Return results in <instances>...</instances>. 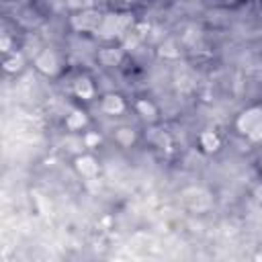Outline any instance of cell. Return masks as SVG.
Instances as JSON below:
<instances>
[{
	"instance_id": "6da1fadb",
	"label": "cell",
	"mask_w": 262,
	"mask_h": 262,
	"mask_svg": "<svg viewBox=\"0 0 262 262\" xmlns=\"http://www.w3.org/2000/svg\"><path fill=\"white\" fill-rule=\"evenodd\" d=\"M131 14H102V20L96 29L100 37H117L131 25Z\"/></svg>"
},
{
	"instance_id": "7a4b0ae2",
	"label": "cell",
	"mask_w": 262,
	"mask_h": 262,
	"mask_svg": "<svg viewBox=\"0 0 262 262\" xmlns=\"http://www.w3.org/2000/svg\"><path fill=\"white\" fill-rule=\"evenodd\" d=\"M184 203L194 211H203L211 207V196L203 188H188L184 190Z\"/></svg>"
},
{
	"instance_id": "3957f363",
	"label": "cell",
	"mask_w": 262,
	"mask_h": 262,
	"mask_svg": "<svg viewBox=\"0 0 262 262\" xmlns=\"http://www.w3.org/2000/svg\"><path fill=\"white\" fill-rule=\"evenodd\" d=\"M100 20H102V14L88 10V12H82L80 16L74 18V27H76V29H82V31H94V33H96Z\"/></svg>"
},
{
	"instance_id": "277c9868",
	"label": "cell",
	"mask_w": 262,
	"mask_h": 262,
	"mask_svg": "<svg viewBox=\"0 0 262 262\" xmlns=\"http://www.w3.org/2000/svg\"><path fill=\"white\" fill-rule=\"evenodd\" d=\"M260 121H262V111H260V108H250V111H246V113L237 119V127H239L242 133L250 135L252 129H254Z\"/></svg>"
},
{
	"instance_id": "5b68a950",
	"label": "cell",
	"mask_w": 262,
	"mask_h": 262,
	"mask_svg": "<svg viewBox=\"0 0 262 262\" xmlns=\"http://www.w3.org/2000/svg\"><path fill=\"white\" fill-rule=\"evenodd\" d=\"M37 68L41 70V72H45V74H55L57 72V59H55V55L51 53V51H43L39 57H37Z\"/></svg>"
},
{
	"instance_id": "8992f818",
	"label": "cell",
	"mask_w": 262,
	"mask_h": 262,
	"mask_svg": "<svg viewBox=\"0 0 262 262\" xmlns=\"http://www.w3.org/2000/svg\"><path fill=\"white\" fill-rule=\"evenodd\" d=\"M78 170L84 174V176H94L98 172V164L90 158V156H82L78 160Z\"/></svg>"
},
{
	"instance_id": "52a82bcc",
	"label": "cell",
	"mask_w": 262,
	"mask_h": 262,
	"mask_svg": "<svg viewBox=\"0 0 262 262\" xmlns=\"http://www.w3.org/2000/svg\"><path fill=\"white\" fill-rule=\"evenodd\" d=\"M102 106H104L106 113H121L123 111V100L119 96H106Z\"/></svg>"
},
{
	"instance_id": "ba28073f",
	"label": "cell",
	"mask_w": 262,
	"mask_h": 262,
	"mask_svg": "<svg viewBox=\"0 0 262 262\" xmlns=\"http://www.w3.org/2000/svg\"><path fill=\"white\" fill-rule=\"evenodd\" d=\"M201 141H203V147H205L207 151H213V149H217V145H219V139H217V135H215V133H211V131L203 133Z\"/></svg>"
},
{
	"instance_id": "9c48e42d",
	"label": "cell",
	"mask_w": 262,
	"mask_h": 262,
	"mask_svg": "<svg viewBox=\"0 0 262 262\" xmlns=\"http://www.w3.org/2000/svg\"><path fill=\"white\" fill-rule=\"evenodd\" d=\"M76 92H78L82 98L92 96V86H90V82H88V80H78V84H76Z\"/></svg>"
},
{
	"instance_id": "30bf717a",
	"label": "cell",
	"mask_w": 262,
	"mask_h": 262,
	"mask_svg": "<svg viewBox=\"0 0 262 262\" xmlns=\"http://www.w3.org/2000/svg\"><path fill=\"white\" fill-rule=\"evenodd\" d=\"M84 125V117L80 113H72L70 119H68V127L70 129H76V127H82Z\"/></svg>"
},
{
	"instance_id": "8fae6325",
	"label": "cell",
	"mask_w": 262,
	"mask_h": 262,
	"mask_svg": "<svg viewBox=\"0 0 262 262\" xmlns=\"http://www.w3.org/2000/svg\"><path fill=\"white\" fill-rule=\"evenodd\" d=\"M250 137H252L254 141H260V139H262V121H260V123H258V125H256V127L252 129Z\"/></svg>"
},
{
	"instance_id": "7c38bea8",
	"label": "cell",
	"mask_w": 262,
	"mask_h": 262,
	"mask_svg": "<svg viewBox=\"0 0 262 262\" xmlns=\"http://www.w3.org/2000/svg\"><path fill=\"white\" fill-rule=\"evenodd\" d=\"M119 139L125 141V143H131V141H133V133L127 131V129H121V131H119Z\"/></svg>"
},
{
	"instance_id": "4fadbf2b",
	"label": "cell",
	"mask_w": 262,
	"mask_h": 262,
	"mask_svg": "<svg viewBox=\"0 0 262 262\" xmlns=\"http://www.w3.org/2000/svg\"><path fill=\"white\" fill-rule=\"evenodd\" d=\"M139 108L145 113V117H151L154 115V108H151V104H145V102H139Z\"/></svg>"
},
{
	"instance_id": "5bb4252c",
	"label": "cell",
	"mask_w": 262,
	"mask_h": 262,
	"mask_svg": "<svg viewBox=\"0 0 262 262\" xmlns=\"http://www.w3.org/2000/svg\"><path fill=\"white\" fill-rule=\"evenodd\" d=\"M96 141H98V137H96V135H90V137H88V143H96Z\"/></svg>"
}]
</instances>
